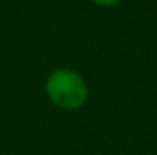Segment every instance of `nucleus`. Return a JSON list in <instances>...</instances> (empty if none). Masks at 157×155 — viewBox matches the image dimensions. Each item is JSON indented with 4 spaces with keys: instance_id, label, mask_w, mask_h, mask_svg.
<instances>
[{
    "instance_id": "obj_2",
    "label": "nucleus",
    "mask_w": 157,
    "mask_h": 155,
    "mask_svg": "<svg viewBox=\"0 0 157 155\" xmlns=\"http://www.w3.org/2000/svg\"><path fill=\"white\" fill-rule=\"evenodd\" d=\"M93 4H97V6H104V7H110V6H115L119 4L121 0H91Z\"/></svg>"
},
{
    "instance_id": "obj_1",
    "label": "nucleus",
    "mask_w": 157,
    "mask_h": 155,
    "mask_svg": "<svg viewBox=\"0 0 157 155\" xmlns=\"http://www.w3.org/2000/svg\"><path fill=\"white\" fill-rule=\"evenodd\" d=\"M46 95L57 108L64 112H73L86 102L88 86L77 71L60 68L49 73L46 80Z\"/></svg>"
}]
</instances>
